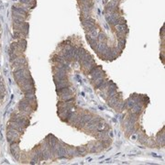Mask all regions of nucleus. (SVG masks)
I'll return each instance as SVG.
<instances>
[{
    "label": "nucleus",
    "mask_w": 165,
    "mask_h": 165,
    "mask_svg": "<svg viewBox=\"0 0 165 165\" xmlns=\"http://www.w3.org/2000/svg\"><path fill=\"white\" fill-rule=\"evenodd\" d=\"M116 28H117V32H122V33H128V28L125 24H122V25H116L115 26Z\"/></svg>",
    "instance_id": "f257e3e1"
},
{
    "label": "nucleus",
    "mask_w": 165,
    "mask_h": 165,
    "mask_svg": "<svg viewBox=\"0 0 165 165\" xmlns=\"http://www.w3.org/2000/svg\"><path fill=\"white\" fill-rule=\"evenodd\" d=\"M76 151H77V154H82L83 155L84 153H86L87 151H86V148L84 146H81V147H77L76 148Z\"/></svg>",
    "instance_id": "f03ea898"
},
{
    "label": "nucleus",
    "mask_w": 165,
    "mask_h": 165,
    "mask_svg": "<svg viewBox=\"0 0 165 165\" xmlns=\"http://www.w3.org/2000/svg\"><path fill=\"white\" fill-rule=\"evenodd\" d=\"M97 41H99V42H105L106 41V37H105V35L102 33V32H100V33H98V36H97Z\"/></svg>",
    "instance_id": "7ed1b4c3"
},
{
    "label": "nucleus",
    "mask_w": 165,
    "mask_h": 165,
    "mask_svg": "<svg viewBox=\"0 0 165 165\" xmlns=\"http://www.w3.org/2000/svg\"><path fill=\"white\" fill-rule=\"evenodd\" d=\"M145 139H146V138H145L144 135H142V134L138 135V140H139L141 143H145Z\"/></svg>",
    "instance_id": "20e7f679"
}]
</instances>
